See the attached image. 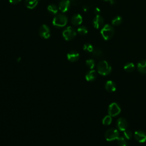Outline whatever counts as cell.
<instances>
[{
	"mask_svg": "<svg viewBox=\"0 0 146 146\" xmlns=\"http://www.w3.org/2000/svg\"><path fill=\"white\" fill-rule=\"evenodd\" d=\"M134 137L136 140L139 143H144L146 141V134L143 131H135L134 133Z\"/></svg>",
	"mask_w": 146,
	"mask_h": 146,
	"instance_id": "7c38bea8",
	"label": "cell"
},
{
	"mask_svg": "<svg viewBox=\"0 0 146 146\" xmlns=\"http://www.w3.org/2000/svg\"><path fill=\"white\" fill-rule=\"evenodd\" d=\"M104 136L107 141H111L119 137V132L116 129L110 128L105 132Z\"/></svg>",
	"mask_w": 146,
	"mask_h": 146,
	"instance_id": "5b68a950",
	"label": "cell"
},
{
	"mask_svg": "<svg viewBox=\"0 0 146 146\" xmlns=\"http://www.w3.org/2000/svg\"><path fill=\"white\" fill-rule=\"evenodd\" d=\"M89 8L87 7V6H83V11L85 12H87L88 11H89Z\"/></svg>",
	"mask_w": 146,
	"mask_h": 146,
	"instance_id": "f546056e",
	"label": "cell"
},
{
	"mask_svg": "<svg viewBox=\"0 0 146 146\" xmlns=\"http://www.w3.org/2000/svg\"><path fill=\"white\" fill-rule=\"evenodd\" d=\"M100 34L104 40L108 41L112 38L114 34V29L111 25L106 24L102 28Z\"/></svg>",
	"mask_w": 146,
	"mask_h": 146,
	"instance_id": "7a4b0ae2",
	"label": "cell"
},
{
	"mask_svg": "<svg viewBox=\"0 0 146 146\" xmlns=\"http://www.w3.org/2000/svg\"><path fill=\"white\" fill-rule=\"evenodd\" d=\"M122 21H123V19H122V17L118 16L112 19L111 22H112V25L113 26H119V25H120L122 24Z\"/></svg>",
	"mask_w": 146,
	"mask_h": 146,
	"instance_id": "d6986e66",
	"label": "cell"
},
{
	"mask_svg": "<svg viewBox=\"0 0 146 146\" xmlns=\"http://www.w3.org/2000/svg\"><path fill=\"white\" fill-rule=\"evenodd\" d=\"M58 8L55 4H50L48 7V12L52 15H57L58 12Z\"/></svg>",
	"mask_w": 146,
	"mask_h": 146,
	"instance_id": "ac0fdd59",
	"label": "cell"
},
{
	"mask_svg": "<svg viewBox=\"0 0 146 146\" xmlns=\"http://www.w3.org/2000/svg\"><path fill=\"white\" fill-rule=\"evenodd\" d=\"M94 47L93 46L90 44H85L83 46V49L84 51L88 52V53H92L94 50Z\"/></svg>",
	"mask_w": 146,
	"mask_h": 146,
	"instance_id": "cb8c5ba5",
	"label": "cell"
},
{
	"mask_svg": "<svg viewBox=\"0 0 146 146\" xmlns=\"http://www.w3.org/2000/svg\"><path fill=\"white\" fill-rule=\"evenodd\" d=\"M76 30L71 26H68L62 32V36L63 38L67 41L73 40L76 36Z\"/></svg>",
	"mask_w": 146,
	"mask_h": 146,
	"instance_id": "277c9868",
	"label": "cell"
},
{
	"mask_svg": "<svg viewBox=\"0 0 146 146\" xmlns=\"http://www.w3.org/2000/svg\"><path fill=\"white\" fill-rule=\"evenodd\" d=\"M121 109L119 104L115 102L111 103L108 108V114L111 116H116L120 114Z\"/></svg>",
	"mask_w": 146,
	"mask_h": 146,
	"instance_id": "8992f818",
	"label": "cell"
},
{
	"mask_svg": "<svg viewBox=\"0 0 146 146\" xmlns=\"http://www.w3.org/2000/svg\"><path fill=\"white\" fill-rule=\"evenodd\" d=\"M85 78L88 82H92L96 78V73L95 70H91L87 73L85 76Z\"/></svg>",
	"mask_w": 146,
	"mask_h": 146,
	"instance_id": "2e32d148",
	"label": "cell"
},
{
	"mask_svg": "<svg viewBox=\"0 0 146 146\" xmlns=\"http://www.w3.org/2000/svg\"><path fill=\"white\" fill-rule=\"evenodd\" d=\"M103 1H106V2H111L112 0H103Z\"/></svg>",
	"mask_w": 146,
	"mask_h": 146,
	"instance_id": "1f68e13d",
	"label": "cell"
},
{
	"mask_svg": "<svg viewBox=\"0 0 146 146\" xmlns=\"http://www.w3.org/2000/svg\"><path fill=\"white\" fill-rule=\"evenodd\" d=\"M68 22L67 17L63 14L55 15L53 20V25L58 28L65 27Z\"/></svg>",
	"mask_w": 146,
	"mask_h": 146,
	"instance_id": "6da1fadb",
	"label": "cell"
},
{
	"mask_svg": "<svg viewBox=\"0 0 146 146\" xmlns=\"http://www.w3.org/2000/svg\"><path fill=\"white\" fill-rule=\"evenodd\" d=\"M97 70L99 74L106 76L111 73L112 68L107 61H102L98 64Z\"/></svg>",
	"mask_w": 146,
	"mask_h": 146,
	"instance_id": "3957f363",
	"label": "cell"
},
{
	"mask_svg": "<svg viewBox=\"0 0 146 146\" xmlns=\"http://www.w3.org/2000/svg\"><path fill=\"white\" fill-rule=\"evenodd\" d=\"M9 1L12 4L16 5V4L20 3L21 1V0H9Z\"/></svg>",
	"mask_w": 146,
	"mask_h": 146,
	"instance_id": "83f0119b",
	"label": "cell"
},
{
	"mask_svg": "<svg viewBox=\"0 0 146 146\" xmlns=\"http://www.w3.org/2000/svg\"><path fill=\"white\" fill-rule=\"evenodd\" d=\"M92 24L95 29H98L102 28L104 25L103 18L100 15H96L92 21Z\"/></svg>",
	"mask_w": 146,
	"mask_h": 146,
	"instance_id": "ba28073f",
	"label": "cell"
},
{
	"mask_svg": "<svg viewBox=\"0 0 146 146\" xmlns=\"http://www.w3.org/2000/svg\"><path fill=\"white\" fill-rule=\"evenodd\" d=\"M116 126L118 129L121 131H124L128 127V123L127 120L123 118H120L117 120Z\"/></svg>",
	"mask_w": 146,
	"mask_h": 146,
	"instance_id": "30bf717a",
	"label": "cell"
},
{
	"mask_svg": "<svg viewBox=\"0 0 146 146\" xmlns=\"http://www.w3.org/2000/svg\"><path fill=\"white\" fill-rule=\"evenodd\" d=\"M80 57V55L78 52L77 51H71L69 52L67 54V59L71 62H75L77 61Z\"/></svg>",
	"mask_w": 146,
	"mask_h": 146,
	"instance_id": "8fae6325",
	"label": "cell"
},
{
	"mask_svg": "<svg viewBox=\"0 0 146 146\" xmlns=\"http://www.w3.org/2000/svg\"><path fill=\"white\" fill-rule=\"evenodd\" d=\"M138 71L141 74H146V60H142L137 65Z\"/></svg>",
	"mask_w": 146,
	"mask_h": 146,
	"instance_id": "e0dca14e",
	"label": "cell"
},
{
	"mask_svg": "<svg viewBox=\"0 0 146 146\" xmlns=\"http://www.w3.org/2000/svg\"><path fill=\"white\" fill-rule=\"evenodd\" d=\"M70 6L71 2L69 0H62L59 4L58 8L61 12L66 13L69 11Z\"/></svg>",
	"mask_w": 146,
	"mask_h": 146,
	"instance_id": "9c48e42d",
	"label": "cell"
},
{
	"mask_svg": "<svg viewBox=\"0 0 146 146\" xmlns=\"http://www.w3.org/2000/svg\"><path fill=\"white\" fill-rule=\"evenodd\" d=\"M124 69L128 73L132 72L135 69V65L133 63H127L124 65Z\"/></svg>",
	"mask_w": 146,
	"mask_h": 146,
	"instance_id": "ffe728a7",
	"label": "cell"
},
{
	"mask_svg": "<svg viewBox=\"0 0 146 146\" xmlns=\"http://www.w3.org/2000/svg\"><path fill=\"white\" fill-rule=\"evenodd\" d=\"M71 24L75 26H79L80 25L82 22H83V18L82 16L79 15V14H76L74 15L72 18H71Z\"/></svg>",
	"mask_w": 146,
	"mask_h": 146,
	"instance_id": "4fadbf2b",
	"label": "cell"
},
{
	"mask_svg": "<svg viewBox=\"0 0 146 146\" xmlns=\"http://www.w3.org/2000/svg\"><path fill=\"white\" fill-rule=\"evenodd\" d=\"M86 65L89 69H92L95 67V61L92 59H87L86 61Z\"/></svg>",
	"mask_w": 146,
	"mask_h": 146,
	"instance_id": "484cf974",
	"label": "cell"
},
{
	"mask_svg": "<svg viewBox=\"0 0 146 146\" xmlns=\"http://www.w3.org/2000/svg\"><path fill=\"white\" fill-rule=\"evenodd\" d=\"M39 34L40 37L46 40L49 38L51 36L50 29L49 27L45 24L42 25L39 29Z\"/></svg>",
	"mask_w": 146,
	"mask_h": 146,
	"instance_id": "52a82bcc",
	"label": "cell"
},
{
	"mask_svg": "<svg viewBox=\"0 0 146 146\" xmlns=\"http://www.w3.org/2000/svg\"><path fill=\"white\" fill-rule=\"evenodd\" d=\"M111 122H112V118H111V116H110V115L104 116L102 120V123L103 125H105V126L110 125L111 123Z\"/></svg>",
	"mask_w": 146,
	"mask_h": 146,
	"instance_id": "603a6c76",
	"label": "cell"
},
{
	"mask_svg": "<svg viewBox=\"0 0 146 146\" xmlns=\"http://www.w3.org/2000/svg\"><path fill=\"white\" fill-rule=\"evenodd\" d=\"M116 140L119 146H128V143L124 137H119Z\"/></svg>",
	"mask_w": 146,
	"mask_h": 146,
	"instance_id": "44dd1931",
	"label": "cell"
},
{
	"mask_svg": "<svg viewBox=\"0 0 146 146\" xmlns=\"http://www.w3.org/2000/svg\"><path fill=\"white\" fill-rule=\"evenodd\" d=\"M77 32L78 33V34H79L81 36H85L86 34H87L88 33V29L85 26H80L77 29Z\"/></svg>",
	"mask_w": 146,
	"mask_h": 146,
	"instance_id": "7402d4cb",
	"label": "cell"
},
{
	"mask_svg": "<svg viewBox=\"0 0 146 146\" xmlns=\"http://www.w3.org/2000/svg\"><path fill=\"white\" fill-rule=\"evenodd\" d=\"M94 13L96 15H99L100 13V9L99 8H96L94 10Z\"/></svg>",
	"mask_w": 146,
	"mask_h": 146,
	"instance_id": "f1b7e54d",
	"label": "cell"
},
{
	"mask_svg": "<svg viewBox=\"0 0 146 146\" xmlns=\"http://www.w3.org/2000/svg\"><path fill=\"white\" fill-rule=\"evenodd\" d=\"M105 88L108 92H112L115 91V90L116 89V86L115 82H114L113 81H108L106 83Z\"/></svg>",
	"mask_w": 146,
	"mask_h": 146,
	"instance_id": "9a60e30c",
	"label": "cell"
},
{
	"mask_svg": "<svg viewBox=\"0 0 146 146\" xmlns=\"http://www.w3.org/2000/svg\"><path fill=\"white\" fill-rule=\"evenodd\" d=\"M69 1L71 2V3H73V4H76L77 0H69Z\"/></svg>",
	"mask_w": 146,
	"mask_h": 146,
	"instance_id": "4dcf8cb0",
	"label": "cell"
},
{
	"mask_svg": "<svg viewBox=\"0 0 146 146\" xmlns=\"http://www.w3.org/2000/svg\"><path fill=\"white\" fill-rule=\"evenodd\" d=\"M92 55L96 58H99L100 57L102 54H103V53L102 52V50L98 48H95L94 49V50L92 51V52L91 53Z\"/></svg>",
	"mask_w": 146,
	"mask_h": 146,
	"instance_id": "d4e9b609",
	"label": "cell"
},
{
	"mask_svg": "<svg viewBox=\"0 0 146 146\" xmlns=\"http://www.w3.org/2000/svg\"><path fill=\"white\" fill-rule=\"evenodd\" d=\"M123 132H123V133H124V137H125L126 139L129 140V139H130L132 137V132H131V131L128 130V129H126V130L124 131Z\"/></svg>",
	"mask_w": 146,
	"mask_h": 146,
	"instance_id": "4316f807",
	"label": "cell"
},
{
	"mask_svg": "<svg viewBox=\"0 0 146 146\" xmlns=\"http://www.w3.org/2000/svg\"><path fill=\"white\" fill-rule=\"evenodd\" d=\"M40 1V0H25V6L29 9H33L37 6Z\"/></svg>",
	"mask_w": 146,
	"mask_h": 146,
	"instance_id": "5bb4252c",
	"label": "cell"
}]
</instances>
